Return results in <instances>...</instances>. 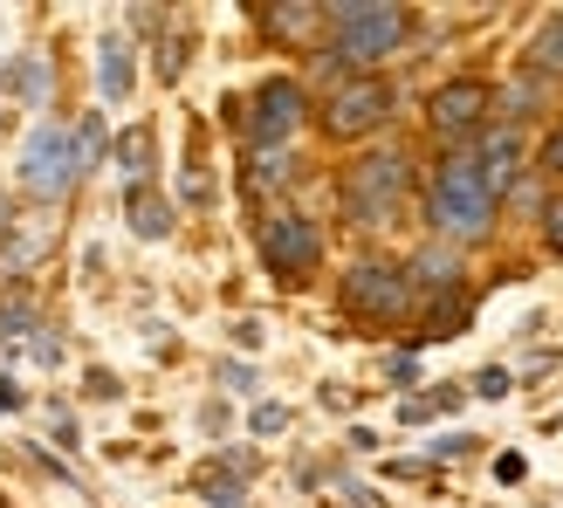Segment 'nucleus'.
Masks as SVG:
<instances>
[{
    "label": "nucleus",
    "instance_id": "nucleus-12",
    "mask_svg": "<svg viewBox=\"0 0 563 508\" xmlns=\"http://www.w3.org/2000/svg\"><path fill=\"white\" fill-rule=\"evenodd\" d=\"M124 213H131V234H137V241H165V234H173V207H165L152 186H131Z\"/></svg>",
    "mask_w": 563,
    "mask_h": 508
},
{
    "label": "nucleus",
    "instance_id": "nucleus-21",
    "mask_svg": "<svg viewBox=\"0 0 563 508\" xmlns=\"http://www.w3.org/2000/svg\"><path fill=\"white\" fill-rule=\"evenodd\" d=\"M543 241H550V254H563V200L543 207Z\"/></svg>",
    "mask_w": 563,
    "mask_h": 508
},
{
    "label": "nucleus",
    "instance_id": "nucleus-17",
    "mask_svg": "<svg viewBox=\"0 0 563 508\" xmlns=\"http://www.w3.org/2000/svg\"><path fill=\"white\" fill-rule=\"evenodd\" d=\"M21 323H35V302L14 289L8 302H0V336H21Z\"/></svg>",
    "mask_w": 563,
    "mask_h": 508
},
{
    "label": "nucleus",
    "instance_id": "nucleus-20",
    "mask_svg": "<svg viewBox=\"0 0 563 508\" xmlns=\"http://www.w3.org/2000/svg\"><path fill=\"white\" fill-rule=\"evenodd\" d=\"M282 179H289V158H282V152H262V158H255V186H282Z\"/></svg>",
    "mask_w": 563,
    "mask_h": 508
},
{
    "label": "nucleus",
    "instance_id": "nucleus-25",
    "mask_svg": "<svg viewBox=\"0 0 563 508\" xmlns=\"http://www.w3.org/2000/svg\"><path fill=\"white\" fill-rule=\"evenodd\" d=\"M220 378H228L234 391H255V372H241V364H220Z\"/></svg>",
    "mask_w": 563,
    "mask_h": 508
},
{
    "label": "nucleus",
    "instance_id": "nucleus-1",
    "mask_svg": "<svg viewBox=\"0 0 563 508\" xmlns=\"http://www.w3.org/2000/svg\"><path fill=\"white\" fill-rule=\"evenodd\" d=\"M412 35V14L399 0H336L330 8V55L351 69H378Z\"/></svg>",
    "mask_w": 563,
    "mask_h": 508
},
{
    "label": "nucleus",
    "instance_id": "nucleus-5",
    "mask_svg": "<svg viewBox=\"0 0 563 508\" xmlns=\"http://www.w3.org/2000/svg\"><path fill=\"white\" fill-rule=\"evenodd\" d=\"M344 302L357 309V317H372V323H399L406 302H412V275L399 262H351Z\"/></svg>",
    "mask_w": 563,
    "mask_h": 508
},
{
    "label": "nucleus",
    "instance_id": "nucleus-9",
    "mask_svg": "<svg viewBox=\"0 0 563 508\" xmlns=\"http://www.w3.org/2000/svg\"><path fill=\"white\" fill-rule=\"evenodd\" d=\"M488 110H495V90H488V82H474V76H461V82H446V90H433L427 118H433L440 137H467V131L488 124Z\"/></svg>",
    "mask_w": 563,
    "mask_h": 508
},
{
    "label": "nucleus",
    "instance_id": "nucleus-19",
    "mask_svg": "<svg viewBox=\"0 0 563 508\" xmlns=\"http://www.w3.org/2000/svg\"><path fill=\"white\" fill-rule=\"evenodd\" d=\"M97 152H103V118H82V124H76V158L90 165Z\"/></svg>",
    "mask_w": 563,
    "mask_h": 508
},
{
    "label": "nucleus",
    "instance_id": "nucleus-2",
    "mask_svg": "<svg viewBox=\"0 0 563 508\" xmlns=\"http://www.w3.org/2000/svg\"><path fill=\"white\" fill-rule=\"evenodd\" d=\"M427 213H433V228H440L446 241H482V234H488V220H495V192L482 186V173H474V152L440 158Z\"/></svg>",
    "mask_w": 563,
    "mask_h": 508
},
{
    "label": "nucleus",
    "instance_id": "nucleus-10",
    "mask_svg": "<svg viewBox=\"0 0 563 508\" xmlns=\"http://www.w3.org/2000/svg\"><path fill=\"white\" fill-rule=\"evenodd\" d=\"M474 173H482V186L501 200V192L516 186V173H522V131L516 124H495L482 145H474Z\"/></svg>",
    "mask_w": 563,
    "mask_h": 508
},
{
    "label": "nucleus",
    "instance_id": "nucleus-13",
    "mask_svg": "<svg viewBox=\"0 0 563 508\" xmlns=\"http://www.w3.org/2000/svg\"><path fill=\"white\" fill-rule=\"evenodd\" d=\"M529 69H537V76H563V14H550L537 35H529Z\"/></svg>",
    "mask_w": 563,
    "mask_h": 508
},
{
    "label": "nucleus",
    "instance_id": "nucleus-26",
    "mask_svg": "<svg viewBox=\"0 0 563 508\" xmlns=\"http://www.w3.org/2000/svg\"><path fill=\"white\" fill-rule=\"evenodd\" d=\"M14 406H21V391H14V385H0V412H14Z\"/></svg>",
    "mask_w": 563,
    "mask_h": 508
},
{
    "label": "nucleus",
    "instance_id": "nucleus-22",
    "mask_svg": "<svg viewBox=\"0 0 563 508\" xmlns=\"http://www.w3.org/2000/svg\"><path fill=\"white\" fill-rule=\"evenodd\" d=\"M282 427H289V412H282V406H255V433H282Z\"/></svg>",
    "mask_w": 563,
    "mask_h": 508
},
{
    "label": "nucleus",
    "instance_id": "nucleus-18",
    "mask_svg": "<svg viewBox=\"0 0 563 508\" xmlns=\"http://www.w3.org/2000/svg\"><path fill=\"white\" fill-rule=\"evenodd\" d=\"M467 323V302L461 296H440V309H433V336H454Z\"/></svg>",
    "mask_w": 563,
    "mask_h": 508
},
{
    "label": "nucleus",
    "instance_id": "nucleus-14",
    "mask_svg": "<svg viewBox=\"0 0 563 508\" xmlns=\"http://www.w3.org/2000/svg\"><path fill=\"white\" fill-rule=\"evenodd\" d=\"M118 165L131 186H152V131H124L118 137Z\"/></svg>",
    "mask_w": 563,
    "mask_h": 508
},
{
    "label": "nucleus",
    "instance_id": "nucleus-8",
    "mask_svg": "<svg viewBox=\"0 0 563 508\" xmlns=\"http://www.w3.org/2000/svg\"><path fill=\"white\" fill-rule=\"evenodd\" d=\"M302 124V82L289 76H268L262 90H255V110H247V137H255L262 152H275L282 137H289Z\"/></svg>",
    "mask_w": 563,
    "mask_h": 508
},
{
    "label": "nucleus",
    "instance_id": "nucleus-6",
    "mask_svg": "<svg viewBox=\"0 0 563 508\" xmlns=\"http://www.w3.org/2000/svg\"><path fill=\"white\" fill-rule=\"evenodd\" d=\"M385 118H391V82L385 76H351V82H336L330 103H323V131L330 137H364Z\"/></svg>",
    "mask_w": 563,
    "mask_h": 508
},
{
    "label": "nucleus",
    "instance_id": "nucleus-3",
    "mask_svg": "<svg viewBox=\"0 0 563 508\" xmlns=\"http://www.w3.org/2000/svg\"><path fill=\"white\" fill-rule=\"evenodd\" d=\"M406 186H412L406 152H364L344 173V213L357 228H391L406 213Z\"/></svg>",
    "mask_w": 563,
    "mask_h": 508
},
{
    "label": "nucleus",
    "instance_id": "nucleus-7",
    "mask_svg": "<svg viewBox=\"0 0 563 508\" xmlns=\"http://www.w3.org/2000/svg\"><path fill=\"white\" fill-rule=\"evenodd\" d=\"M262 262H268V275H282V281H302L309 268L323 262V234H317V220H302V213H275L268 228H262Z\"/></svg>",
    "mask_w": 563,
    "mask_h": 508
},
{
    "label": "nucleus",
    "instance_id": "nucleus-23",
    "mask_svg": "<svg viewBox=\"0 0 563 508\" xmlns=\"http://www.w3.org/2000/svg\"><path fill=\"white\" fill-rule=\"evenodd\" d=\"M543 173H556V179H563V131H550V137H543Z\"/></svg>",
    "mask_w": 563,
    "mask_h": 508
},
{
    "label": "nucleus",
    "instance_id": "nucleus-24",
    "mask_svg": "<svg viewBox=\"0 0 563 508\" xmlns=\"http://www.w3.org/2000/svg\"><path fill=\"white\" fill-rule=\"evenodd\" d=\"M474 391H482V399H501V391H509V372H482V378H474Z\"/></svg>",
    "mask_w": 563,
    "mask_h": 508
},
{
    "label": "nucleus",
    "instance_id": "nucleus-15",
    "mask_svg": "<svg viewBox=\"0 0 563 508\" xmlns=\"http://www.w3.org/2000/svg\"><path fill=\"white\" fill-rule=\"evenodd\" d=\"M97 76H103V97H110V103H124V97H131V55H124L118 35L103 42V69H97Z\"/></svg>",
    "mask_w": 563,
    "mask_h": 508
},
{
    "label": "nucleus",
    "instance_id": "nucleus-11",
    "mask_svg": "<svg viewBox=\"0 0 563 508\" xmlns=\"http://www.w3.org/2000/svg\"><path fill=\"white\" fill-rule=\"evenodd\" d=\"M323 27H330V8H323V0H282V8H262V35H268V42L302 48V42H317Z\"/></svg>",
    "mask_w": 563,
    "mask_h": 508
},
{
    "label": "nucleus",
    "instance_id": "nucleus-16",
    "mask_svg": "<svg viewBox=\"0 0 563 508\" xmlns=\"http://www.w3.org/2000/svg\"><path fill=\"white\" fill-rule=\"evenodd\" d=\"M200 495H207V508H247L241 501V482H228V474H213V467L200 474Z\"/></svg>",
    "mask_w": 563,
    "mask_h": 508
},
{
    "label": "nucleus",
    "instance_id": "nucleus-4",
    "mask_svg": "<svg viewBox=\"0 0 563 508\" xmlns=\"http://www.w3.org/2000/svg\"><path fill=\"white\" fill-rule=\"evenodd\" d=\"M82 179V158H76V131L69 124H35L21 145V186L35 192V200H63V192Z\"/></svg>",
    "mask_w": 563,
    "mask_h": 508
}]
</instances>
